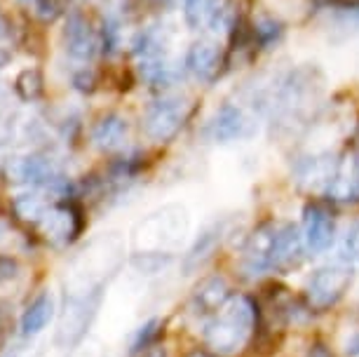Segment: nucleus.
<instances>
[{"mask_svg":"<svg viewBox=\"0 0 359 357\" xmlns=\"http://www.w3.org/2000/svg\"><path fill=\"white\" fill-rule=\"evenodd\" d=\"M256 325V308L247 296H233L205 325V343L219 355H235L247 346Z\"/></svg>","mask_w":359,"mask_h":357,"instance_id":"1","label":"nucleus"},{"mask_svg":"<svg viewBox=\"0 0 359 357\" xmlns=\"http://www.w3.org/2000/svg\"><path fill=\"white\" fill-rule=\"evenodd\" d=\"M5 177L10 184L29 186L54 195H64L71 188L62 165L47 153H29V156L10 158L5 165Z\"/></svg>","mask_w":359,"mask_h":357,"instance_id":"2","label":"nucleus"},{"mask_svg":"<svg viewBox=\"0 0 359 357\" xmlns=\"http://www.w3.org/2000/svg\"><path fill=\"white\" fill-rule=\"evenodd\" d=\"M352 278H355V271H352L350 261H345V259L317 268V271L310 275L308 287H306L310 306L317 308V311L336 306V303L348 294Z\"/></svg>","mask_w":359,"mask_h":357,"instance_id":"3","label":"nucleus"},{"mask_svg":"<svg viewBox=\"0 0 359 357\" xmlns=\"http://www.w3.org/2000/svg\"><path fill=\"white\" fill-rule=\"evenodd\" d=\"M188 118V101L184 97H162L144 116V134L151 141L167 144L181 132Z\"/></svg>","mask_w":359,"mask_h":357,"instance_id":"4","label":"nucleus"},{"mask_svg":"<svg viewBox=\"0 0 359 357\" xmlns=\"http://www.w3.org/2000/svg\"><path fill=\"white\" fill-rule=\"evenodd\" d=\"M259 125L242 106L226 104L209 118L205 127V134L214 144H233V141H245L252 139Z\"/></svg>","mask_w":359,"mask_h":357,"instance_id":"5","label":"nucleus"},{"mask_svg":"<svg viewBox=\"0 0 359 357\" xmlns=\"http://www.w3.org/2000/svg\"><path fill=\"white\" fill-rule=\"evenodd\" d=\"M64 50L66 55L76 62H92L97 57V52L101 50V38L99 31L94 29L92 22L87 19L83 12H71L66 17V26H64Z\"/></svg>","mask_w":359,"mask_h":357,"instance_id":"6","label":"nucleus"},{"mask_svg":"<svg viewBox=\"0 0 359 357\" xmlns=\"http://www.w3.org/2000/svg\"><path fill=\"white\" fill-rule=\"evenodd\" d=\"M275 247H277V228L273 224H263L249 235L245 257H242V271L247 278H259L275 268Z\"/></svg>","mask_w":359,"mask_h":357,"instance_id":"7","label":"nucleus"},{"mask_svg":"<svg viewBox=\"0 0 359 357\" xmlns=\"http://www.w3.org/2000/svg\"><path fill=\"white\" fill-rule=\"evenodd\" d=\"M336 235V221L329 214L327 207L310 202L303 210V240L310 254L327 252Z\"/></svg>","mask_w":359,"mask_h":357,"instance_id":"8","label":"nucleus"},{"mask_svg":"<svg viewBox=\"0 0 359 357\" xmlns=\"http://www.w3.org/2000/svg\"><path fill=\"white\" fill-rule=\"evenodd\" d=\"M80 214L73 205H54L40 221V231L54 247H66L80 233Z\"/></svg>","mask_w":359,"mask_h":357,"instance_id":"9","label":"nucleus"},{"mask_svg":"<svg viewBox=\"0 0 359 357\" xmlns=\"http://www.w3.org/2000/svg\"><path fill=\"white\" fill-rule=\"evenodd\" d=\"M233 299V292H230V285L226 278L221 275H212V278H205L195 287L193 299H191V308L195 315H216L223 311V306Z\"/></svg>","mask_w":359,"mask_h":357,"instance_id":"10","label":"nucleus"},{"mask_svg":"<svg viewBox=\"0 0 359 357\" xmlns=\"http://www.w3.org/2000/svg\"><path fill=\"white\" fill-rule=\"evenodd\" d=\"M54 313H57L54 294L52 292H40L36 299L26 306V311L22 313V320H19V334H22L24 339H33V336H38L54 320Z\"/></svg>","mask_w":359,"mask_h":357,"instance_id":"11","label":"nucleus"},{"mask_svg":"<svg viewBox=\"0 0 359 357\" xmlns=\"http://www.w3.org/2000/svg\"><path fill=\"white\" fill-rule=\"evenodd\" d=\"M341 170V163L331 156H313L306 158L296 165V181L306 188H324L327 191L329 184Z\"/></svg>","mask_w":359,"mask_h":357,"instance_id":"12","label":"nucleus"},{"mask_svg":"<svg viewBox=\"0 0 359 357\" xmlns=\"http://www.w3.org/2000/svg\"><path fill=\"white\" fill-rule=\"evenodd\" d=\"M186 69L193 73L202 83H212L216 73L221 69V50L219 45L209 43V40H200L188 47L186 55Z\"/></svg>","mask_w":359,"mask_h":357,"instance_id":"13","label":"nucleus"},{"mask_svg":"<svg viewBox=\"0 0 359 357\" xmlns=\"http://www.w3.org/2000/svg\"><path fill=\"white\" fill-rule=\"evenodd\" d=\"M127 134H130V123L127 118L118 116V113H108V116L99 118V123L92 127V141L99 151H118L125 146Z\"/></svg>","mask_w":359,"mask_h":357,"instance_id":"14","label":"nucleus"},{"mask_svg":"<svg viewBox=\"0 0 359 357\" xmlns=\"http://www.w3.org/2000/svg\"><path fill=\"white\" fill-rule=\"evenodd\" d=\"M303 252H306V240H303V231L294 224H287L277 228V247H275V268H294L301 264Z\"/></svg>","mask_w":359,"mask_h":357,"instance_id":"15","label":"nucleus"},{"mask_svg":"<svg viewBox=\"0 0 359 357\" xmlns=\"http://www.w3.org/2000/svg\"><path fill=\"white\" fill-rule=\"evenodd\" d=\"M221 233H223L221 226L214 224V226L205 228V231L198 235V240L193 242V247L188 249V254L184 259L186 275H191L193 271H200V268L205 266L209 259H212L214 249L219 247V242H221Z\"/></svg>","mask_w":359,"mask_h":357,"instance_id":"16","label":"nucleus"},{"mask_svg":"<svg viewBox=\"0 0 359 357\" xmlns=\"http://www.w3.org/2000/svg\"><path fill=\"white\" fill-rule=\"evenodd\" d=\"M47 210H50V205H47V200L43 198V191H36V188H31L29 193H22L12 200V212H15V217L26 221V224L40 226V221L45 219Z\"/></svg>","mask_w":359,"mask_h":357,"instance_id":"17","label":"nucleus"},{"mask_svg":"<svg viewBox=\"0 0 359 357\" xmlns=\"http://www.w3.org/2000/svg\"><path fill=\"white\" fill-rule=\"evenodd\" d=\"M331 200L338 202H359V163L355 160L350 172H343V165L334 181L329 184V188L324 191Z\"/></svg>","mask_w":359,"mask_h":357,"instance_id":"18","label":"nucleus"},{"mask_svg":"<svg viewBox=\"0 0 359 357\" xmlns=\"http://www.w3.org/2000/svg\"><path fill=\"white\" fill-rule=\"evenodd\" d=\"M15 92L17 97L31 104V101H38L45 94V78L38 69H24L17 73L15 78Z\"/></svg>","mask_w":359,"mask_h":357,"instance_id":"19","label":"nucleus"},{"mask_svg":"<svg viewBox=\"0 0 359 357\" xmlns=\"http://www.w3.org/2000/svg\"><path fill=\"white\" fill-rule=\"evenodd\" d=\"M219 3H221V0H186V3H184L186 24L191 26V29H202V26H209L214 10L219 8Z\"/></svg>","mask_w":359,"mask_h":357,"instance_id":"20","label":"nucleus"},{"mask_svg":"<svg viewBox=\"0 0 359 357\" xmlns=\"http://www.w3.org/2000/svg\"><path fill=\"white\" fill-rule=\"evenodd\" d=\"M160 329H162V322L158 318L144 322V325L134 332L132 341H130V355L134 357V355H141V353H146V350H151L155 339L160 336Z\"/></svg>","mask_w":359,"mask_h":357,"instance_id":"21","label":"nucleus"},{"mask_svg":"<svg viewBox=\"0 0 359 357\" xmlns=\"http://www.w3.org/2000/svg\"><path fill=\"white\" fill-rule=\"evenodd\" d=\"M169 261H172V254H167V252H146V254H137V257L132 259V264L139 273L153 275V273H160L165 266H169Z\"/></svg>","mask_w":359,"mask_h":357,"instance_id":"22","label":"nucleus"},{"mask_svg":"<svg viewBox=\"0 0 359 357\" xmlns=\"http://www.w3.org/2000/svg\"><path fill=\"white\" fill-rule=\"evenodd\" d=\"M235 22V5L233 0H221L219 8L214 10L212 22H209V29L214 33H226L228 29H233Z\"/></svg>","mask_w":359,"mask_h":357,"instance_id":"23","label":"nucleus"},{"mask_svg":"<svg viewBox=\"0 0 359 357\" xmlns=\"http://www.w3.org/2000/svg\"><path fill=\"white\" fill-rule=\"evenodd\" d=\"M99 38H101V52H104V55H115L120 47V24L115 22L113 17L104 19Z\"/></svg>","mask_w":359,"mask_h":357,"instance_id":"24","label":"nucleus"},{"mask_svg":"<svg viewBox=\"0 0 359 357\" xmlns=\"http://www.w3.org/2000/svg\"><path fill=\"white\" fill-rule=\"evenodd\" d=\"M64 3L66 0H36V15L45 24H52L64 15Z\"/></svg>","mask_w":359,"mask_h":357,"instance_id":"25","label":"nucleus"},{"mask_svg":"<svg viewBox=\"0 0 359 357\" xmlns=\"http://www.w3.org/2000/svg\"><path fill=\"white\" fill-rule=\"evenodd\" d=\"M343 259L359 261V224L350 226L343 238Z\"/></svg>","mask_w":359,"mask_h":357,"instance_id":"26","label":"nucleus"},{"mask_svg":"<svg viewBox=\"0 0 359 357\" xmlns=\"http://www.w3.org/2000/svg\"><path fill=\"white\" fill-rule=\"evenodd\" d=\"M256 36L261 38L263 45H270L282 36V26L277 24L275 19H261V22L256 24Z\"/></svg>","mask_w":359,"mask_h":357,"instance_id":"27","label":"nucleus"},{"mask_svg":"<svg viewBox=\"0 0 359 357\" xmlns=\"http://www.w3.org/2000/svg\"><path fill=\"white\" fill-rule=\"evenodd\" d=\"M19 275V264L12 257H3L0 254V285L12 282Z\"/></svg>","mask_w":359,"mask_h":357,"instance_id":"28","label":"nucleus"},{"mask_svg":"<svg viewBox=\"0 0 359 357\" xmlns=\"http://www.w3.org/2000/svg\"><path fill=\"white\" fill-rule=\"evenodd\" d=\"M94 85H97V80H94V76L90 71H80V73H76V76H73V87H76L78 92H94Z\"/></svg>","mask_w":359,"mask_h":357,"instance_id":"29","label":"nucleus"},{"mask_svg":"<svg viewBox=\"0 0 359 357\" xmlns=\"http://www.w3.org/2000/svg\"><path fill=\"white\" fill-rule=\"evenodd\" d=\"M343 353L345 357H359V329L350 332L343 339Z\"/></svg>","mask_w":359,"mask_h":357,"instance_id":"30","label":"nucleus"},{"mask_svg":"<svg viewBox=\"0 0 359 357\" xmlns=\"http://www.w3.org/2000/svg\"><path fill=\"white\" fill-rule=\"evenodd\" d=\"M306 357H334V353H331V350L324 346V343H315V346H310Z\"/></svg>","mask_w":359,"mask_h":357,"instance_id":"31","label":"nucleus"},{"mask_svg":"<svg viewBox=\"0 0 359 357\" xmlns=\"http://www.w3.org/2000/svg\"><path fill=\"white\" fill-rule=\"evenodd\" d=\"M12 38V24L0 15V43H5V40Z\"/></svg>","mask_w":359,"mask_h":357,"instance_id":"32","label":"nucleus"},{"mask_svg":"<svg viewBox=\"0 0 359 357\" xmlns=\"http://www.w3.org/2000/svg\"><path fill=\"white\" fill-rule=\"evenodd\" d=\"M10 59H12L10 52H8V50H3V47H0V71H3L5 66L10 64Z\"/></svg>","mask_w":359,"mask_h":357,"instance_id":"33","label":"nucleus"},{"mask_svg":"<svg viewBox=\"0 0 359 357\" xmlns=\"http://www.w3.org/2000/svg\"><path fill=\"white\" fill-rule=\"evenodd\" d=\"M144 357H165V348H151V350H146Z\"/></svg>","mask_w":359,"mask_h":357,"instance_id":"34","label":"nucleus"},{"mask_svg":"<svg viewBox=\"0 0 359 357\" xmlns=\"http://www.w3.org/2000/svg\"><path fill=\"white\" fill-rule=\"evenodd\" d=\"M191 357H214V355H209V353H200V350H198V353H193Z\"/></svg>","mask_w":359,"mask_h":357,"instance_id":"35","label":"nucleus"},{"mask_svg":"<svg viewBox=\"0 0 359 357\" xmlns=\"http://www.w3.org/2000/svg\"><path fill=\"white\" fill-rule=\"evenodd\" d=\"M19 355H22V350H19V348H15V353H8V355H5V357H19Z\"/></svg>","mask_w":359,"mask_h":357,"instance_id":"36","label":"nucleus"},{"mask_svg":"<svg viewBox=\"0 0 359 357\" xmlns=\"http://www.w3.org/2000/svg\"><path fill=\"white\" fill-rule=\"evenodd\" d=\"M22 3H31V0H22Z\"/></svg>","mask_w":359,"mask_h":357,"instance_id":"37","label":"nucleus"},{"mask_svg":"<svg viewBox=\"0 0 359 357\" xmlns=\"http://www.w3.org/2000/svg\"><path fill=\"white\" fill-rule=\"evenodd\" d=\"M181 3H186V0H181Z\"/></svg>","mask_w":359,"mask_h":357,"instance_id":"38","label":"nucleus"},{"mask_svg":"<svg viewBox=\"0 0 359 357\" xmlns=\"http://www.w3.org/2000/svg\"><path fill=\"white\" fill-rule=\"evenodd\" d=\"M357 163H359V158H357Z\"/></svg>","mask_w":359,"mask_h":357,"instance_id":"39","label":"nucleus"}]
</instances>
